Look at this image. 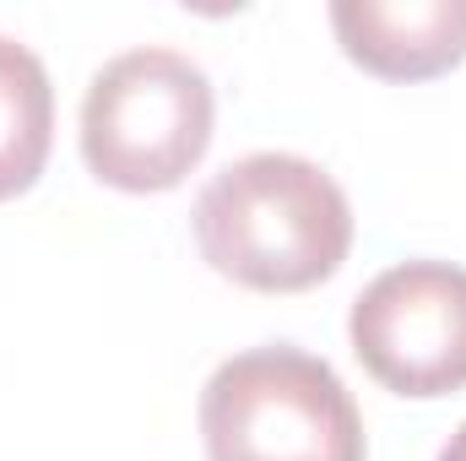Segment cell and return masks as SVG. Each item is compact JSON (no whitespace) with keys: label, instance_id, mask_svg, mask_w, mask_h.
Listing matches in <instances>:
<instances>
[{"label":"cell","instance_id":"obj_3","mask_svg":"<svg viewBox=\"0 0 466 461\" xmlns=\"http://www.w3.org/2000/svg\"><path fill=\"white\" fill-rule=\"evenodd\" d=\"M212 147V82L179 49H125L82 98V158L115 190H174Z\"/></svg>","mask_w":466,"mask_h":461},{"label":"cell","instance_id":"obj_6","mask_svg":"<svg viewBox=\"0 0 466 461\" xmlns=\"http://www.w3.org/2000/svg\"><path fill=\"white\" fill-rule=\"evenodd\" d=\"M55 141V87L44 60L0 33V201L22 196Z\"/></svg>","mask_w":466,"mask_h":461},{"label":"cell","instance_id":"obj_1","mask_svg":"<svg viewBox=\"0 0 466 461\" xmlns=\"http://www.w3.org/2000/svg\"><path fill=\"white\" fill-rule=\"evenodd\" d=\"M196 244L212 271L255 293H304L352 250L342 185L293 152H249L212 174L196 201Z\"/></svg>","mask_w":466,"mask_h":461},{"label":"cell","instance_id":"obj_7","mask_svg":"<svg viewBox=\"0 0 466 461\" xmlns=\"http://www.w3.org/2000/svg\"><path fill=\"white\" fill-rule=\"evenodd\" d=\"M440 461H466V424L456 429V435H451V446L440 451Z\"/></svg>","mask_w":466,"mask_h":461},{"label":"cell","instance_id":"obj_5","mask_svg":"<svg viewBox=\"0 0 466 461\" xmlns=\"http://www.w3.org/2000/svg\"><path fill=\"white\" fill-rule=\"evenodd\" d=\"M331 27L374 77L423 82L466 60V0H337Z\"/></svg>","mask_w":466,"mask_h":461},{"label":"cell","instance_id":"obj_4","mask_svg":"<svg viewBox=\"0 0 466 461\" xmlns=\"http://www.w3.org/2000/svg\"><path fill=\"white\" fill-rule=\"evenodd\" d=\"M352 353L396 396L466 385V266L401 261L352 299Z\"/></svg>","mask_w":466,"mask_h":461},{"label":"cell","instance_id":"obj_2","mask_svg":"<svg viewBox=\"0 0 466 461\" xmlns=\"http://www.w3.org/2000/svg\"><path fill=\"white\" fill-rule=\"evenodd\" d=\"M201 440L207 461H363V418L326 358L277 343L207 380Z\"/></svg>","mask_w":466,"mask_h":461}]
</instances>
